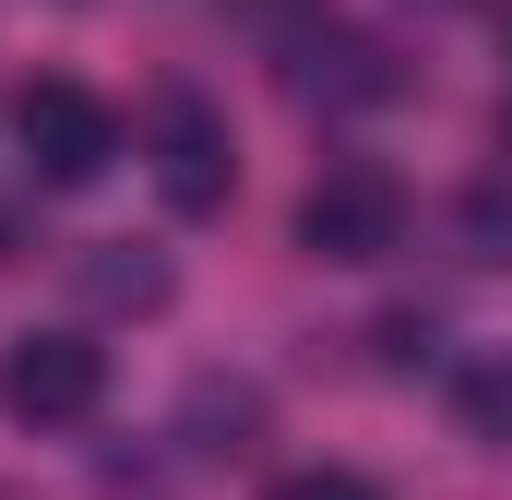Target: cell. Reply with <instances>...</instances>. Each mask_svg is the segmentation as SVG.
I'll return each instance as SVG.
<instances>
[{
  "label": "cell",
  "mask_w": 512,
  "mask_h": 500,
  "mask_svg": "<svg viewBox=\"0 0 512 500\" xmlns=\"http://www.w3.org/2000/svg\"><path fill=\"white\" fill-rule=\"evenodd\" d=\"M12 143H24V179L36 191H84V179H108V155H120V120H108V96H84V84H24L12 96Z\"/></svg>",
  "instance_id": "cell-1"
},
{
  "label": "cell",
  "mask_w": 512,
  "mask_h": 500,
  "mask_svg": "<svg viewBox=\"0 0 512 500\" xmlns=\"http://www.w3.org/2000/svg\"><path fill=\"white\" fill-rule=\"evenodd\" d=\"M108 405V346L84 334H12L0 346V417L12 429H84Z\"/></svg>",
  "instance_id": "cell-2"
},
{
  "label": "cell",
  "mask_w": 512,
  "mask_h": 500,
  "mask_svg": "<svg viewBox=\"0 0 512 500\" xmlns=\"http://www.w3.org/2000/svg\"><path fill=\"white\" fill-rule=\"evenodd\" d=\"M393 239H405V179L393 167L346 155V167L310 179V203H298V250L310 262H382Z\"/></svg>",
  "instance_id": "cell-3"
},
{
  "label": "cell",
  "mask_w": 512,
  "mask_h": 500,
  "mask_svg": "<svg viewBox=\"0 0 512 500\" xmlns=\"http://www.w3.org/2000/svg\"><path fill=\"white\" fill-rule=\"evenodd\" d=\"M143 155H155V191H167V215H215L227 191H239V143H227V108L215 96H155V120H143Z\"/></svg>",
  "instance_id": "cell-4"
},
{
  "label": "cell",
  "mask_w": 512,
  "mask_h": 500,
  "mask_svg": "<svg viewBox=\"0 0 512 500\" xmlns=\"http://www.w3.org/2000/svg\"><path fill=\"white\" fill-rule=\"evenodd\" d=\"M453 429L489 441V453H512V346H477L453 370Z\"/></svg>",
  "instance_id": "cell-5"
},
{
  "label": "cell",
  "mask_w": 512,
  "mask_h": 500,
  "mask_svg": "<svg viewBox=\"0 0 512 500\" xmlns=\"http://www.w3.org/2000/svg\"><path fill=\"white\" fill-rule=\"evenodd\" d=\"M84 298H96V310H167V262L108 239V250H84Z\"/></svg>",
  "instance_id": "cell-6"
},
{
  "label": "cell",
  "mask_w": 512,
  "mask_h": 500,
  "mask_svg": "<svg viewBox=\"0 0 512 500\" xmlns=\"http://www.w3.org/2000/svg\"><path fill=\"white\" fill-rule=\"evenodd\" d=\"M262 500H382V489H370L358 465H298V477H274Z\"/></svg>",
  "instance_id": "cell-7"
},
{
  "label": "cell",
  "mask_w": 512,
  "mask_h": 500,
  "mask_svg": "<svg viewBox=\"0 0 512 500\" xmlns=\"http://www.w3.org/2000/svg\"><path fill=\"white\" fill-rule=\"evenodd\" d=\"M501 60H512V24H501Z\"/></svg>",
  "instance_id": "cell-8"
},
{
  "label": "cell",
  "mask_w": 512,
  "mask_h": 500,
  "mask_svg": "<svg viewBox=\"0 0 512 500\" xmlns=\"http://www.w3.org/2000/svg\"><path fill=\"white\" fill-rule=\"evenodd\" d=\"M501 143H512V120H501Z\"/></svg>",
  "instance_id": "cell-9"
}]
</instances>
